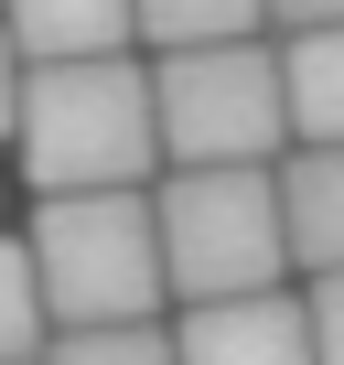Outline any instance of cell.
Masks as SVG:
<instances>
[{
  "mask_svg": "<svg viewBox=\"0 0 344 365\" xmlns=\"http://www.w3.org/2000/svg\"><path fill=\"white\" fill-rule=\"evenodd\" d=\"M11 150H22V172L44 194H140V172L161 161V97L129 54L33 65Z\"/></svg>",
  "mask_w": 344,
  "mask_h": 365,
  "instance_id": "1",
  "label": "cell"
},
{
  "mask_svg": "<svg viewBox=\"0 0 344 365\" xmlns=\"http://www.w3.org/2000/svg\"><path fill=\"white\" fill-rule=\"evenodd\" d=\"M33 269H44L54 333L151 322V312L172 301L161 205H151V194H44V205H33Z\"/></svg>",
  "mask_w": 344,
  "mask_h": 365,
  "instance_id": "2",
  "label": "cell"
},
{
  "mask_svg": "<svg viewBox=\"0 0 344 365\" xmlns=\"http://www.w3.org/2000/svg\"><path fill=\"white\" fill-rule=\"evenodd\" d=\"M161 97V161L172 172H226V161H290V76L269 43H194V54H161L151 65Z\"/></svg>",
  "mask_w": 344,
  "mask_h": 365,
  "instance_id": "3",
  "label": "cell"
},
{
  "mask_svg": "<svg viewBox=\"0 0 344 365\" xmlns=\"http://www.w3.org/2000/svg\"><path fill=\"white\" fill-rule=\"evenodd\" d=\"M161 258H172V301H248L280 290L290 269V215H280V161H226V172H172L161 182Z\"/></svg>",
  "mask_w": 344,
  "mask_h": 365,
  "instance_id": "4",
  "label": "cell"
},
{
  "mask_svg": "<svg viewBox=\"0 0 344 365\" xmlns=\"http://www.w3.org/2000/svg\"><path fill=\"white\" fill-rule=\"evenodd\" d=\"M172 344H183V365H323V344H312V301H290V290L194 301Z\"/></svg>",
  "mask_w": 344,
  "mask_h": 365,
  "instance_id": "5",
  "label": "cell"
},
{
  "mask_svg": "<svg viewBox=\"0 0 344 365\" xmlns=\"http://www.w3.org/2000/svg\"><path fill=\"white\" fill-rule=\"evenodd\" d=\"M0 22L33 65H86L140 43V0H0Z\"/></svg>",
  "mask_w": 344,
  "mask_h": 365,
  "instance_id": "6",
  "label": "cell"
},
{
  "mask_svg": "<svg viewBox=\"0 0 344 365\" xmlns=\"http://www.w3.org/2000/svg\"><path fill=\"white\" fill-rule=\"evenodd\" d=\"M280 215H290V269L333 279L344 269V150H290L280 161Z\"/></svg>",
  "mask_w": 344,
  "mask_h": 365,
  "instance_id": "7",
  "label": "cell"
},
{
  "mask_svg": "<svg viewBox=\"0 0 344 365\" xmlns=\"http://www.w3.org/2000/svg\"><path fill=\"white\" fill-rule=\"evenodd\" d=\"M280 76H290V129H301V150H344V22H333V33H290V43H280Z\"/></svg>",
  "mask_w": 344,
  "mask_h": 365,
  "instance_id": "8",
  "label": "cell"
},
{
  "mask_svg": "<svg viewBox=\"0 0 344 365\" xmlns=\"http://www.w3.org/2000/svg\"><path fill=\"white\" fill-rule=\"evenodd\" d=\"M269 0H140V43L151 54H194V43H258Z\"/></svg>",
  "mask_w": 344,
  "mask_h": 365,
  "instance_id": "9",
  "label": "cell"
},
{
  "mask_svg": "<svg viewBox=\"0 0 344 365\" xmlns=\"http://www.w3.org/2000/svg\"><path fill=\"white\" fill-rule=\"evenodd\" d=\"M54 301H44V269H33V237H0V365H44L54 344Z\"/></svg>",
  "mask_w": 344,
  "mask_h": 365,
  "instance_id": "10",
  "label": "cell"
},
{
  "mask_svg": "<svg viewBox=\"0 0 344 365\" xmlns=\"http://www.w3.org/2000/svg\"><path fill=\"white\" fill-rule=\"evenodd\" d=\"M44 365H183V344L161 322H108V333H54Z\"/></svg>",
  "mask_w": 344,
  "mask_h": 365,
  "instance_id": "11",
  "label": "cell"
},
{
  "mask_svg": "<svg viewBox=\"0 0 344 365\" xmlns=\"http://www.w3.org/2000/svg\"><path fill=\"white\" fill-rule=\"evenodd\" d=\"M301 301H312V344H323V365H344V269H333V279H312Z\"/></svg>",
  "mask_w": 344,
  "mask_h": 365,
  "instance_id": "12",
  "label": "cell"
},
{
  "mask_svg": "<svg viewBox=\"0 0 344 365\" xmlns=\"http://www.w3.org/2000/svg\"><path fill=\"white\" fill-rule=\"evenodd\" d=\"M22 86H33V54L11 43V22H0V140H22Z\"/></svg>",
  "mask_w": 344,
  "mask_h": 365,
  "instance_id": "13",
  "label": "cell"
},
{
  "mask_svg": "<svg viewBox=\"0 0 344 365\" xmlns=\"http://www.w3.org/2000/svg\"><path fill=\"white\" fill-rule=\"evenodd\" d=\"M269 22H290V33H333L344 0H269Z\"/></svg>",
  "mask_w": 344,
  "mask_h": 365,
  "instance_id": "14",
  "label": "cell"
}]
</instances>
